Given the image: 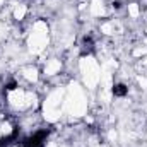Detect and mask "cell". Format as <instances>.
Instances as JSON below:
<instances>
[{
  "instance_id": "obj_1",
  "label": "cell",
  "mask_w": 147,
  "mask_h": 147,
  "mask_svg": "<svg viewBox=\"0 0 147 147\" xmlns=\"http://www.w3.org/2000/svg\"><path fill=\"white\" fill-rule=\"evenodd\" d=\"M46 135H48L46 130L38 132V134H34L33 137H29V139L24 140V147H43V140L46 139Z\"/></svg>"
},
{
  "instance_id": "obj_2",
  "label": "cell",
  "mask_w": 147,
  "mask_h": 147,
  "mask_svg": "<svg viewBox=\"0 0 147 147\" xmlns=\"http://www.w3.org/2000/svg\"><path fill=\"white\" fill-rule=\"evenodd\" d=\"M127 91H128V89H127L123 84H118V86H115V89H113V92H115L116 96H125Z\"/></svg>"
},
{
  "instance_id": "obj_3",
  "label": "cell",
  "mask_w": 147,
  "mask_h": 147,
  "mask_svg": "<svg viewBox=\"0 0 147 147\" xmlns=\"http://www.w3.org/2000/svg\"><path fill=\"white\" fill-rule=\"evenodd\" d=\"M91 53L92 51V41L91 39H84V53Z\"/></svg>"
}]
</instances>
